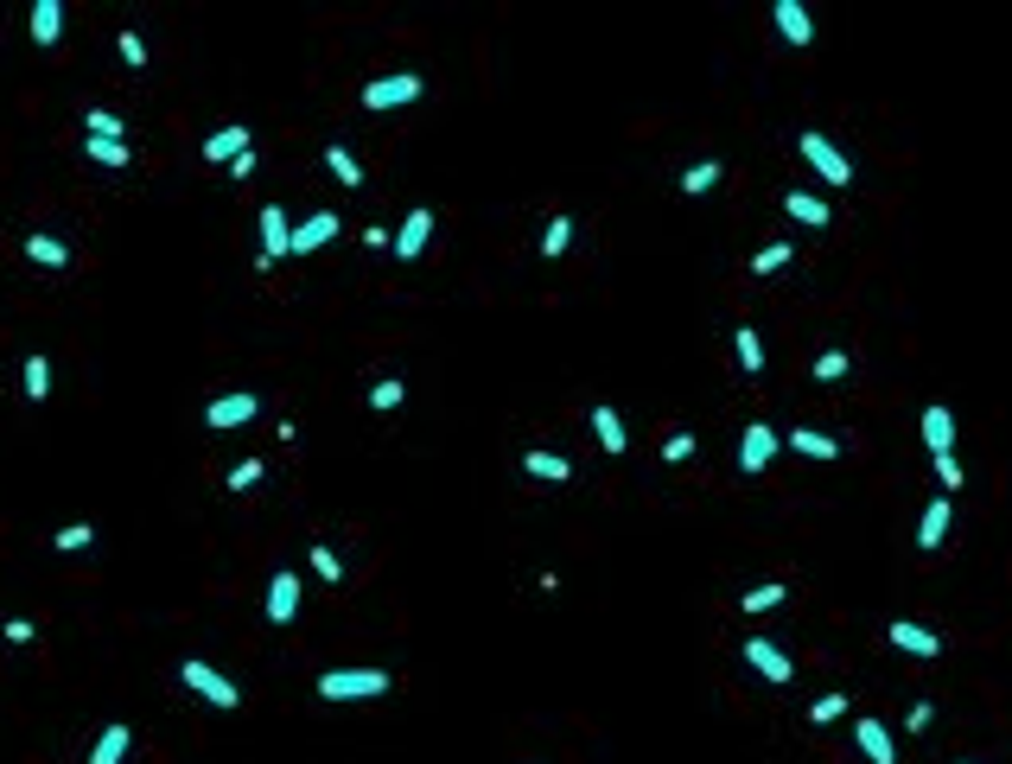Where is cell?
<instances>
[{
	"instance_id": "34",
	"label": "cell",
	"mask_w": 1012,
	"mask_h": 764,
	"mask_svg": "<svg viewBox=\"0 0 1012 764\" xmlns=\"http://www.w3.org/2000/svg\"><path fill=\"white\" fill-rule=\"evenodd\" d=\"M790 242H764V249L752 255V274H758V281H764V274H783V268H790Z\"/></svg>"
},
{
	"instance_id": "41",
	"label": "cell",
	"mask_w": 1012,
	"mask_h": 764,
	"mask_svg": "<svg viewBox=\"0 0 1012 764\" xmlns=\"http://www.w3.org/2000/svg\"><path fill=\"white\" fill-rule=\"evenodd\" d=\"M930 726H936V707H930V701H911V707H904V733H930Z\"/></svg>"
},
{
	"instance_id": "9",
	"label": "cell",
	"mask_w": 1012,
	"mask_h": 764,
	"mask_svg": "<svg viewBox=\"0 0 1012 764\" xmlns=\"http://www.w3.org/2000/svg\"><path fill=\"white\" fill-rule=\"evenodd\" d=\"M745 663H752L771 688H790V682H796V663L771 644V637H745Z\"/></svg>"
},
{
	"instance_id": "44",
	"label": "cell",
	"mask_w": 1012,
	"mask_h": 764,
	"mask_svg": "<svg viewBox=\"0 0 1012 764\" xmlns=\"http://www.w3.org/2000/svg\"><path fill=\"white\" fill-rule=\"evenodd\" d=\"M32 637H39V624H32V618H7V644H32Z\"/></svg>"
},
{
	"instance_id": "16",
	"label": "cell",
	"mask_w": 1012,
	"mask_h": 764,
	"mask_svg": "<svg viewBox=\"0 0 1012 764\" xmlns=\"http://www.w3.org/2000/svg\"><path fill=\"white\" fill-rule=\"evenodd\" d=\"M923 446H930V459H942V453H955V414L942 408V402H930L923 408Z\"/></svg>"
},
{
	"instance_id": "10",
	"label": "cell",
	"mask_w": 1012,
	"mask_h": 764,
	"mask_svg": "<svg viewBox=\"0 0 1012 764\" xmlns=\"http://www.w3.org/2000/svg\"><path fill=\"white\" fill-rule=\"evenodd\" d=\"M427 242H433V211H427V204H414V211L395 223V242H389V249L401 255V262H421Z\"/></svg>"
},
{
	"instance_id": "31",
	"label": "cell",
	"mask_w": 1012,
	"mask_h": 764,
	"mask_svg": "<svg viewBox=\"0 0 1012 764\" xmlns=\"http://www.w3.org/2000/svg\"><path fill=\"white\" fill-rule=\"evenodd\" d=\"M783 599H790V586H777V580H764V586H745V593H739V605H745V612H777Z\"/></svg>"
},
{
	"instance_id": "17",
	"label": "cell",
	"mask_w": 1012,
	"mask_h": 764,
	"mask_svg": "<svg viewBox=\"0 0 1012 764\" xmlns=\"http://www.w3.org/2000/svg\"><path fill=\"white\" fill-rule=\"evenodd\" d=\"M522 472L542 478V484H573V459L548 453V446H529V453H522Z\"/></svg>"
},
{
	"instance_id": "24",
	"label": "cell",
	"mask_w": 1012,
	"mask_h": 764,
	"mask_svg": "<svg viewBox=\"0 0 1012 764\" xmlns=\"http://www.w3.org/2000/svg\"><path fill=\"white\" fill-rule=\"evenodd\" d=\"M783 440L796 446L802 459H841V440L834 433H815V427H796V433H783Z\"/></svg>"
},
{
	"instance_id": "3",
	"label": "cell",
	"mask_w": 1012,
	"mask_h": 764,
	"mask_svg": "<svg viewBox=\"0 0 1012 764\" xmlns=\"http://www.w3.org/2000/svg\"><path fill=\"white\" fill-rule=\"evenodd\" d=\"M179 682H185L191 694H198V701L223 707V714H236V707H242V688H236V682H230V675H223V669H211V663H204V656H185V663H179Z\"/></svg>"
},
{
	"instance_id": "46",
	"label": "cell",
	"mask_w": 1012,
	"mask_h": 764,
	"mask_svg": "<svg viewBox=\"0 0 1012 764\" xmlns=\"http://www.w3.org/2000/svg\"><path fill=\"white\" fill-rule=\"evenodd\" d=\"M249 172H255V147H249V153H236V160H230V179H249Z\"/></svg>"
},
{
	"instance_id": "42",
	"label": "cell",
	"mask_w": 1012,
	"mask_h": 764,
	"mask_svg": "<svg viewBox=\"0 0 1012 764\" xmlns=\"http://www.w3.org/2000/svg\"><path fill=\"white\" fill-rule=\"evenodd\" d=\"M694 446H701L694 433H669V440H662V459H669V465H682V459H694Z\"/></svg>"
},
{
	"instance_id": "15",
	"label": "cell",
	"mask_w": 1012,
	"mask_h": 764,
	"mask_svg": "<svg viewBox=\"0 0 1012 764\" xmlns=\"http://www.w3.org/2000/svg\"><path fill=\"white\" fill-rule=\"evenodd\" d=\"M344 223H338V211H312L306 223H293V255H312V249H325L331 236H338Z\"/></svg>"
},
{
	"instance_id": "8",
	"label": "cell",
	"mask_w": 1012,
	"mask_h": 764,
	"mask_svg": "<svg viewBox=\"0 0 1012 764\" xmlns=\"http://www.w3.org/2000/svg\"><path fill=\"white\" fill-rule=\"evenodd\" d=\"M885 644L904 650V656H923V663L942 656V637L930 631V624H917V618H892V624H885Z\"/></svg>"
},
{
	"instance_id": "2",
	"label": "cell",
	"mask_w": 1012,
	"mask_h": 764,
	"mask_svg": "<svg viewBox=\"0 0 1012 764\" xmlns=\"http://www.w3.org/2000/svg\"><path fill=\"white\" fill-rule=\"evenodd\" d=\"M427 96V77L421 71H389V77H370L363 83V109L370 115H389V109H408V102Z\"/></svg>"
},
{
	"instance_id": "21",
	"label": "cell",
	"mask_w": 1012,
	"mask_h": 764,
	"mask_svg": "<svg viewBox=\"0 0 1012 764\" xmlns=\"http://www.w3.org/2000/svg\"><path fill=\"white\" fill-rule=\"evenodd\" d=\"M783 211H790L802 230H828V223H834L828 198H815V191H790V198H783Z\"/></svg>"
},
{
	"instance_id": "20",
	"label": "cell",
	"mask_w": 1012,
	"mask_h": 764,
	"mask_svg": "<svg viewBox=\"0 0 1012 764\" xmlns=\"http://www.w3.org/2000/svg\"><path fill=\"white\" fill-rule=\"evenodd\" d=\"M853 739H860V752L872 764H898V745H892V726H885V720H860V726H853Z\"/></svg>"
},
{
	"instance_id": "4",
	"label": "cell",
	"mask_w": 1012,
	"mask_h": 764,
	"mask_svg": "<svg viewBox=\"0 0 1012 764\" xmlns=\"http://www.w3.org/2000/svg\"><path fill=\"white\" fill-rule=\"evenodd\" d=\"M796 147H802V160L815 166V179H828L834 191H841V185H853V160H847V153L828 141L822 128H802V134H796Z\"/></svg>"
},
{
	"instance_id": "14",
	"label": "cell",
	"mask_w": 1012,
	"mask_h": 764,
	"mask_svg": "<svg viewBox=\"0 0 1012 764\" xmlns=\"http://www.w3.org/2000/svg\"><path fill=\"white\" fill-rule=\"evenodd\" d=\"M255 147V134L242 128V121H230V128H217V134H204V160L211 166H230L236 153H249Z\"/></svg>"
},
{
	"instance_id": "5",
	"label": "cell",
	"mask_w": 1012,
	"mask_h": 764,
	"mask_svg": "<svg viewBox=\"0 0 1012 764\" xmlns=\"http://www.w3.org/2000/svg\"><path fill=\"white\" fill-rule=\"evenodd\" d=\"M281 255H293V223L281 204H261V255H255V274H268Z\"/></svg>"
},
{
	"instance_id": "13",
	"label": "cell",
	"mask_w": 1012,
	"mask_h": 764,
	"mask_svg": "<svg viewBox=\"0 0 1012 764\" xmlns=\"http://www.w3.org/2000/svg\"><path fill=\"white\" fill-rule=\"evenodd\" d=\"M771 26L783 32V45H815V20H809V7H802V0H777V7H771Z\"/></svg>"
},
{
	"instance_id": "27",
	"label": "cell",
	"mask_w": 1012,
	"mask_h": 764,
	"mask_svg": "<svg viewBox=\"0 0 1012 764\" xmlns=\"http://www.w3.org/2000/svg\"><path fill=\"white\" fill-rule=\"evenodd\" d=\"M732 357H739L745 376H764V338L752 332V325H739V332H732Z\"/></svg>"
},
{
	"instance_id": "6",
	"label": "cell",
	"mask_w": 1012,
	"mask_h": 764,
	"mask_svg": "<svg viewBox=\"0 0 1012 764\" xmlns=\"http://www.w3.org/2000/svg\"><path fill=\"white\" fill-rule=\"evenodd\" d=\"M777 446H783V433H777L771 421H752V427L739 433V472H745V478H758L764 465L777 459Z\"/></svg>"
},
{
	"instance_id": "29",
	"label": "cell",
	"mask_w": 1012,
	"mask_h": 764,
	"mask_svg": "<svg viewBox=\"0 0 1012 764\" xmlns=\"http://www.w3.org/2000/svg\"><path fill=\"white\" fill-rule=\"evenodd\" d=\"M20 389H26V402H45V395H51V363H45L39 351L26 357V370H20Z\"/></svg>"
},
{
	"instance_id": "7",
	"label": "cell",
	"mask_w": 1012,
	"mask_h": 764,
	"mask_svg": "<svg viewBox=\"0 0 1012 764\" xmlns=\"http://www.w3.org/2000/svg\"><path fill=\"white\" fill-rule=\"evenodd\" d=\"M255 414H261L255 395H249V389H230V395H217V402L204 408V427H211V433H236V427H249Z\"/></svg>"
},
{
	"instance_id": "33",
	"label": "cell",
	"mask_w": 1012,
	"mask_h": 764,
	"mask_svg": "<svg viewBox=\"0 0 1012 764\" xmlns=\"http://www.w3.org/2000/svg\"><path fill=\"white\" fill-rule=\"evenodd\" d=\"M83 153H90L96 166H109V172H121V166L134 160V153H128V141H90V134H83Z\"/></svg>"
},
{
	"instance_id": "36",
	"label": "cell",
	"mask_w": 1012,
	"mask_h": 764,
	"mask_svg": "<svg viewBox=\"0 0 1012 764\" xmlns=\"http://www.w3.org/2000/svg\"><path fill=\"white\" fill-rule=\"evenodd\" d=\"M90 542H96V529H90V523H64L58 535H51V548H58V554H83Z\"/></svg>"
},
{
	"instance_id": "28",
	"label": "cell",
	"mask_w": 1012,
	"mask_h": 764,
	"mask_svg": "<svg viewBox=\"0 0 1012 764\" xmlns=\"http://www.w3.org/2000/svg\"><path fill=\"white\" fill-rule=\"evenodd\" d=\"M83 128H90V141H128V121L115 109H83Z\"/></svg>"
},
{
	"instance_id": "12",
	"label": "cell",
	"mask_w": 1012,
	"mask_h": 764,
	"mask_svg": "<svg viewBox=\"0 0 1012 764\" xmlns=\"http://www.w3.org/2000/svg\"><path fill=\"white\" fill-rule=\"evenodd\" d=\"M293 618H300V573L281 567L268 580V624H293Z\"/></svg>"
},
{
	"instance_id": "11",
	"label": "cell",
	"mask_w": 1012,
	"mask_h": 764,
	"mask_svg": "<svg viewBox=\"0 0 1012 764\" xmlns=\"http://www.w3.org/2000/svg\"><path fill=\"white\" fill-rule=\"evenodd\" d=\"M949 523H955V503H949V497H930V503H923V516H917V548L936 554L942 542H949Z\"/></svg>"
},
{
	"instance_id": "26",
	"label": "cell",
	"mask_w": 1012,
	"mask_h": 764,
	"mask_svg": "<svg viewBox=\"0 0 1012 764\" xmlns=\"http://www.w3.org/2000/svg\"><path fill=\"white\" fill-rule=\"evenodd\" d=\"M26 262H39V268H64V262H71V242H58V236L32 230V236H26Z\"/></svg>"
},
{
	"instance_id": "1",
	"label": "cell",
	"mask_w": 1012,
	"mask_h": 764,
	"mask_svg": "<svg viewBox=\"0 0 1012 764\" xmlns=\"http://www.w3.org/2000/svg\"><path fill=\"white\" fill-rule=\"evenodd\" d=\"M319 701L344 707V701H382V694H395V675L389 669H370V663H351V669H319Z\"/></svg>"
},
{
	"instance_id": "37",
	"label": "cell",
	"mask_w": 1012,
	"mask_h": 764,
	"mask_svg": "<svg viewBox=\"0 0 1012 764\" xmlns=\"http://www.w3.org/2000/svg\"><path fill=\"white\" fill-rule=\"evenodd\" d=\"M841 714H847V694L834 688V694H822V701L809 707V726H834V720H841Z\"/></svg>"
},
{
	"instance_id": "23",
	"label": "cell",
	"mask_w": 1012,
	"mask_h": 764,
	"mask_svg": "<svg viewBox=\"0 0 1012 764\" xmlns=\"http://www.w3.org/2000/svg\"><path fill=\"white\" fill-rule=\"evenodd\" d=\"M325 172H331V179H338L344 191H357V185H370V179H363V166H357V153H351V147H338V141H331V147H325Z\"/></svg>"
},
{
	"instance_id": "25",
	"label": "cell",
	"mask_w": 1012,
	"mask_h": 764,
	"mask_svg": "<svg viewBox=\"0 0 1012 764\" xmlns=\"http://www.w3.org/2000/svg\"><path fill=\"white\" fill-rule=\"evenodd\" d=\"M720 179H726V166H720V160H694L675 185H682V198H707V191L720 185Z\"/></svg>"
},
{
	"instance_id": "35",
	"label": "cell",
	"mask_w": 1012,
	"mask_h": 764,
	"mask_svg": "<svg viewBox=\"0 0 1012 764\" xmlns=\"http://www.w3.org/2000/svg\"><path fill=\"white\" fill-rule=\"evenodd\" d=\"M401 402H408V382H401V376H382L376 389H370V408H376V414H395Z\"/></svg>"
},
{
	"instance_id": "43",
	"label": "cell",
	"mask_w": 1012,
	"mask_h": 764,
	"mask_svg": "<svg viewBox=\"0 0 1012 764\" xmlns=\"http://www.w3.org/2000/svg\"><path fill=\"white\" fill-rule=\"evenodd\" d=\"M930 465H936V484H942V497H949L955 484H962V459H955V453H942V459H930Z\"/></svg>"
},
{
	"instance_id": "22",
	"label": "cell",
	"mask_w": 1012,
	"mask_h": 764,
	"mask_svg": "<svg viewBox=\"0 0 1012 764\" xmlns=\"http://www.w3.org/2000/svg\"><path fill=\"white\" fill-rule=\"evenodd\" d=\"M128 745H134V726L109 720V726L96 733V745H90V764H121V758H128Z\"/></svg>"
},
{
	"instance_id": "47",
	"label": "cell",
	"mask_w": 1012,
	"mask_h": 764,
	"mask_svg": "<svg viewBox=\"0 0 1012 764\" xmlns=\"http://www.w3.org/2000/svg\"><path fill=\"white\" fill-rule=\"evenodd\" d=\"M955 764H968V758H955Z\"/></svg>"
},
{
	"instance_id": "18",
	"label": "cell",
	"mask_w": 1012,
	"mask_h": 764,
	"mask_svg": "<svg viewBox=\"0 0 1012 764\" xmlns=\"http://www.w3.org/2000/svg\"><path fill=\"white\" fill-rule=\"evenodd\" d=\"M64 39V0H32V45L51 51Z\"/></svg>"
},
{
	"instance_id": "40",
	"label": "cell",
	"mask_w": 1012,
	"mask_h": 764,
	"mask_svg": "<svg viewBox=\"0 0 1012 764\" xmlns=\"http://www.w3.org/2000/svg\"><path fill=\"white\" fill-rule=\"evenodd\" d=\"M115 51H121V64H128V71H141V64H147V39H141V32H121Z\"/></svg>"
},
{
	"instance_id": "39",
	"label": "cell",
	"mask_w": 1012,
	"mask_h": 764,
	"mask_svg": "<svg viewBox=\"0 0 1012 764\" xmlns=\"http://www.w3.org/2000/svg\"><path fill=\"white\" fill-rule=\"evenodd\" d=\"M261 478H268V459H242L236 472H230V491H255Z\"/></svg>"
},
{
	"instance_id": "19",
	"label": "cell",
	"mask_w": 1012,
	"mask_h": 764,
	"mask_svg": "<svg viewBox=\"0 0 1012 764\" xmlns=\"http://www.w3.org/2000/svg\"><path fill=\"white\" fill-rule=\"evenodd\" d=\"M592 440H599L612 459L624 453V446H631V433H624V414H618L612 402H599V408H592Z\"/></svg>"
},
{
	"instance_id": "45",
	"label": "cell",
	"mask_w": 1012,
	"mask_h": 764,
	"mask_svg": "<svg viewBox=\"0 0 1012 764\" xmlns=\"http://www.w3.org/2000/svg\"><path fill=\"white\" fill-rule=\"evenodd\" d=\"M363 236V249H389V242H395V230H382V223H370V230H357Z\"/></svg>"
},
{
	"instance_id": "32",
	"label": "cell",
	"mask_w": 1012,
	"mask_h": 764,
	"mask_svg": "<svg viewBox=\"0 0 1012 764\" xmlns=\"http://www.w3.org/2000/svg\"><path fill=\"white\" fill-rule=\"evenodd\" d=\"M306 567L319 573L325 586H344V561H338V548H325V542H312V554H306Z\"/></svg>"
},
{
	"instance_id": "38",
	"label": "cell",
	"mask_w": 1012,
	"mask_h": 764,
	"mask_svg": "<svg viewBox=\"0 0 1012 764\" xmlns=\"http://www.w3.org/2000/svg\"><path fill=\"white\" fill-rule=\"evenodd\" d=\"M847 370H853L847 351H822V357H815V382H841Z\"/></svg>"
},
{
	"instance_id": "30",
	"label": "cell",
	"mask_w": 1012,
	"mask_h": 764,
	"mask_svg": "<svg viewBox=\"0 0 1012 764\" xmlns=\"http://www.w3.org/2000/svg\"><path fill=\"white\" fill-rule=\"evenodd\" d=\"M567 249H573V217L561 211V217H548V230H542V255H548V262H561Z\"/></svg>"
}]
</instances>
